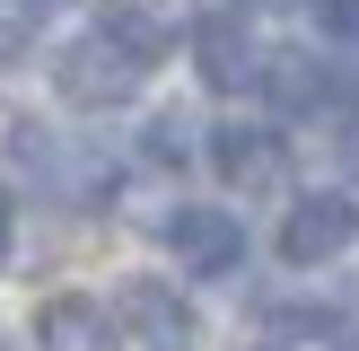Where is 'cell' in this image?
Segmentation results:
<instances>
[{"mask_svg": "<svg viewBox=\"0 0 359 351\" xmlns=\"http://www.w3.org/2000/svg\"><path fill=\"white\" fill-rule=\"evenodd\" d=\"M114 316H123V333H132L140 351H184V343H193V307H184L158 272L114 281Z\"/></svg>", "mask_w": 359, "mask_h": 351, "instance_id": "6da1fadb", "label": "cell"}, {"mask_svg": "<svg viewBox=\"0 0 359 351\" xmlns=\"http://www.w3.org/2000/svg\"><path fill=\"white\" fill-rule=\"evenodd\" d=\"M167 246L193 263V272H237V255H245V228L228 220V211H210V202H184L167 220Z\"/></svg>", "mask_w": 359, "mask_h": 351, "instance_id": "7a4b0ae2", "label": "cell"}, {"mask_svg": "<svg viewBox=\"0 0 359 351\" xmlns=\"http://www.w3.org/2000/svg\"><path fill=\"white\" fill-rule=\"evenodd\" d=\"M351 228H359L351 193H316V202H298V211H290V228H280V255H290V263H325V255H342V246H351Z\"/></svg>", "mask_w": 359, "mask_h": 351, "instance_id": "3957f363", "label": "cell"}, {"mask_svg": "<svg viewBox=\"0 0 359 351\" xmlns=\"http://www.w3.org/2000/svg\"><path fill=\"white\" fill-rule=\"evenodd\" d=\"M132 79H140V62H132V53H114L105 35H88V44L62 53V97H70V105H105V97H123Z\"/></svg>", "mask_w": 359, "mask_h": 351, "instance_id": "277c9868", "label": "cell"}, {"mask_svg": "<svg viewBox=\"0 0 359 351\" xmlns=\"http://www.w3.org/2000/svg\"><path fill=\"white\" fill-rule=\"evenodd\" d=\"M193 62H202V79L228 88V97L263 70V62H255V35H245L237 18H202V27H193Z\"/></svg>", "mask_w": 359, "mask_h": 351, "instance_id": "5b68a950", "label": "cell"}, {"mask_svg": "<svg viewBox=\"0 0 359 351\" xmlns=\"http://www.w3.org/2000/svg\"><path fill=\"white\" fill-rule=\"evenodd\" d=\"M210 150H219V167L245 176V185H272V176H280V140L255 132V123H219V140H210Z\"/></svg>", "mask_w": 359, "mask_h": 351, "instance_id": "8992f818", "label": "cell"}, {"mask_svg": "<svg viewBox=\"0 0 359 351\" xmlns=\"http://www.w3.org/2000/svg\"><path fill=\"white\" fill-rule=\"evenodd\" d=\"M272 97H280V114H316L325 97H342V79L316 70L307 53H280V62H272Z\"/></svg>", "mask_w": 359, "mask_h": 351, "instance_id": "52a82bcc", "label": "cell"}, {"mask_svg": "<svg viewBox=\"0 0 359 351\" xmlns=\"http://www.w3.org/2000/svg\"><path fill=\"white\" fill-rule=\"evenodd\" d=\"M97 35H105V44H114V53H132L140 70H149L158 53H167V27H158L149 9H105V27H97Z\"/></svg>", "mask_w": 359, "mask_h": 351, "instance_id": "ba28073f", "label": "cell"}, {"mask_svg": "<svg viewBox=\"0 0 359 351\" xmlns=\"http://www.w3.org/2000/svg\"><path fill=\"white\" fill-rule=\"evenodd\" d=\"M35 333H44L53 351H79L88 333H97V307H88V298H53V307H44V325H35Z\"/></svg>", "mask_w": 359, "mask_h": 351, "instance_id": "9c48e42d", "label": "cell"}, {"mask_svg": "<svg viewBox=\"0 0 359 351\" xmlns=\"http://www.w3.org/2000/svg\"><path fill=\"white\" fill-rule=\"evenodd\" d=\"M316 9V35H342V44H359V0H307Z\"/></svg>", "mask_w": 359, "mask_h": 351, "instance_id": "30bf717a", "label": "cell"}, {"mask_svg": "<svg viewBox=\"0 0 359 351\" xmlns=\"http://www.w3.org/2000/svg\"><path fill=\"white\" fill-rule=\"evenodd\" d=\"M140 150H149L158 167H184V150H193V140H184V123H149V132H140Z\"/></svg>", "mask_w": 359, "mask_h": 351, "instance_id": "8fae6325", "label": "cell"}, {"mask_svg": "<svg viewBox=\"0 0 359 351\" xmlns=\"http://www.w3.org/2000/svg\"><path fill=\"white\" fill-rule=\"evenodd\" d=\"M280 316V333L290 343H307V333H333V307H272Z\"/></svg>", "mask_w": 359, "mask_h": 351, "instance_id": "7c38bea8", "label": "cell"}, {"mask_svg": "<svg viewBox=\"0 0 359 351\" xmlns=\"http://www.w3.org/2000/svg\"><path fill=\"white\" fill-rule=\"evenodd\" d=\"M0 246H9V202H0Z\"/></svg>", "mask_w": 359, "mask_h": 351, "instance_id": "4fadbf2b", "label": "cell"}, {"mask_svg": "<svg viewBox=\"0 0 359 351\" xmlns=\"http://www.w3.org/2000/svg\"><path fill=\"white\" fill-rule=\"evenodd\" d=\"M27 9H62V0H27Z\"/></svg>", "mask_w": 359, "mask_h": 351, "instance_id": "5bb4252c", "label": "cell"}]
</instances>
